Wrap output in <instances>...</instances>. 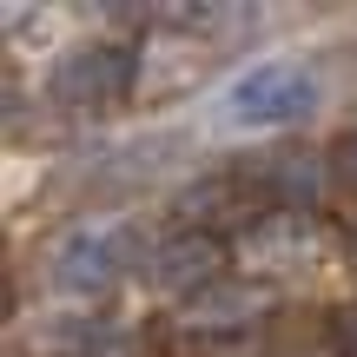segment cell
I'll return each instance as SVG.
<instances>
[{
    "label": "cell",
    "mask_w": 357,
    "mask_h": 357,
    "mask_svg": "<svg viewBox=\"0 0 357 357\" xmlns=\"http://www.w3.org/2000/svg\"><path fill=\"white\" fill-rule=\"evenodd\" d=\"M231 172L245 205H265V212H324V199L337 192V166L318 146H258Z\"/></svg>",
    "instance_id": "8992f818"
},
{
    "label": "cell",
    "mask_w": 357,
    "mask_h": 357,
    "mask_svg": "<svg viewBox=\"0 0 357 357\" xmlns=\"http://www.w3.org/2000/svg\"><path fill=\"white\" fill-rule=\"evenodd\" d=\"M331 166H337V192H351V199H357V126L331 146Z\"/></svg>",
    "instance_id": "9c48e42d"
},
{
    "label": "cell",
    "mask_w": 357,
    "mask_h": 357,
    "mask_svg": "<svg viewBox=\"0 0 357 357\" xmlns=\"http://www.w3.org/2000/svg\"><path fill=\"white\" fill-rule=\"evenodd\" d=\"M351 271H357V238H351Z\"/></svg>",
    "instance_id": "8fae6325"
},
{
    "label": "cell",
    "mask_w": 357,
    "mask_h": 357,
    "mask_svg": "<svg viewBox=\"0 0 357 357\" xmlns=\"http://www.w3.org/2000/svg\"><path fill=\"white\" fill-rule=\"evenodd\" d=\"M225 258L231 252L218 245V231H166V238H153V252H146V265L132 271V284H139L146 298H159V305L185 311L205 284L225 278Z\"/></svg>",
    "instance_id": "52a82bcc"
},
{
    "label": "cell",
    "mask_w": 357,
    "mask_h": 357,
    "mask_svg": "<svg viewBox=\"0 0 357 357\" xmlns=\"http://www.w3.org/2000/svg\"><path fill=\"white\" fill-rule=\"evenodd\" d=\"M172 20L192 26L185 7H172ZM212 47H218V40L205 33V26H199V40H172V33L139 40V93H132V100H172V93H192L205 79V66H212Z\"/></svg>",
    "instance_id": "ba28073f"
},
{
    "label": "cell",
    "mask_w": 357,
    "mask_h": 357,
    "mask_svg": "<svg viewBox=\"0 0 357 357\" xmlns=\"http://www.w3.org/2000/svg\"><path fill=\"white\" fill-rule=\"evenodd\" d=\"M331 351L337 357H357V298L344 311H331Z\"/></svg>",
    "instance_id": "30bf717a"
},
{
    "label": "cell",
    "mask_w": 357,
    "mask_h": 357,
    "mask_svg": "<svg viewBox=\"0 0 357 357\" xmlns=\"http://www.w3.org/2000/svg\"><path fill=\"white\" fill-rule=\"evenodd\" d=\"M153 238L132 212H106V218H73L40 245V291L53 305H100L126 271L146 265Z\"/></svg>",
    "instance_id": "7a4b0ae2"
},
{
    "label": "cell",
    "mask_w": 357,
    "mask_h": 357,
    "mask_svg": "<svg viewBox=\"0 0 357 357\" xmlns=\"http://www.w3.org/2000/svg\"><path fill=\"white\" fill-rule=\"evenodd\" d=\"M324 100H331V79L311 53H258L212 86L205 126L231 132V139H278V132L311 126Z\"/></svg>",
    "instance_id": "6da1fadb"
},
{
    "label": "cell",
    "mask_w": 357,
    "mask_h": 357,
    "mask_svg": "<svg viewBox=\"0 0 357 357\" xmlns=\"http://www.w3.org/2000/svg\"><path fill=\"white\" fill-rule=\"evenodd\" d=\"M40 93L66 113H100L139 93V47L126 40H73L40 66Z\"/></svg>",
    "instance_id": "5b68a950"
},
{
    "label": "cell",
    "mask_w": 357,
    "mask_h": 357,
    "mask_svg": "<svg viewBox=\"0 0 357 357\" xmlns=\"http://www.w3.org/2000/svg\"><path fill=\"white\" fill-rule=\"evenodd\" d=\"M231 258H238L245 278L278 291V284H298V278H324L337 258H351V245L337 238V225L324 212H258L238 225Z\"/></svg>",
    "instance_id": "3957f363"
},
{
    "label": "cell",
    "mask_w": 357,
    "mask_h": 357,
    "mask_svg": "<svg viewBox=\"0 0 357 357\" xmlns=\"http://www.w3.org/2000/svg\"><path fill=\"white\" fill-rule=\"evenodd\" d=\"M278 311V291L245 271H225L218 284H205L185 311H178V337H185L199 357H265L258 331Z\"/></svg>",
    "instance_id": "277c9868"
}]
</instances>
